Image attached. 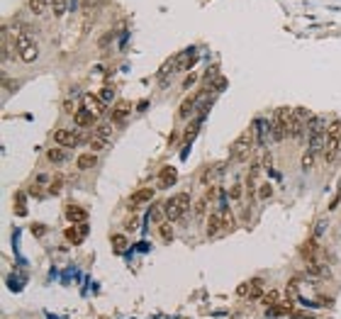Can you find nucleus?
<instances>
[{"label":"nucleus","mask_w":341,"mask_h":319,"mask_svg":"<svg viewBox=\"0 0 341 319\" xmlns=\"http://www.w3.org/2000/svg\"><path fill=\"white\" fill-rule=\"evenodd\" d=\"M85 234H88V224H73V227H68L64 232V236H66L68 244H81Z\"/></svg>","instance_id":"obj_16"},{"label":"nucleus","mask_w":341,"mask_h":319,"mask_svg":"<svg viewBox=\"0 0 341 319\" xmlns=\"http://www.w3.org/2000/svg\"><path fill=\"white\" fill-rule=\"evenodd\" d=\"M88 144H90V151H93V153H98V151L105 149V139H102V136H90Z\"/></svg>","instance_id":"obj_28"},{"label":"nucleus","mask_w":341,"mask_h":319,"mask_svg":"<svg viewBox=\"0 0 341 319\" xmlns=\"http://www.w3.org/2000/svg\"><path fill=\"white\" fill-rule=\"evenodd\" d=\"M47 158H49L51 164H64L66 161V149L64 146H51L47 151Z\"/></svg>","instance_id":"obj_22"},{"label":"nucleus","mask_w":341,"mask_h":319,"mask_svg":"<svg viewBox=\"0 0 341 319\" xmlns=\"http://www.w3.org/2000/svg\"><path fill=\"white\" fill-rule=\"evenodd\" d=\"M112 244H115V249H117V251H122V249L127 246V239H124L122 234H115V236H112Z\"/></svg>","instance_id":"obj_32"},{"label":"nucleus","mask_w":341,"mask_h":319,"mask_svg":"<svg viewBox=\"0 0 341 319\" xmlns=\"http://www.w3.org/2000/svg\"><path fill=\"white\" fill-rule=\"evenodd\" d=\"M203 93H205V88H200L198 93H193L190 98H186V100H183V105H181V110H178V117H181V119H188V117L195 112V105L200 102Z\"/></svg>","instance_id":"obj_12"},{"label":"nucleus","mask_w":341,"mask_h":319,"mask_svg":"<svg viewBox=\"0 0 341 319\" xmlns=\"http://www.w3.org/2000/svg\"><path fill=\"white\" fill-rule=\"evenodd\" d=\"M195 83V73H190V76H186V81H183V90H188L190 85Z\"/></svg>","instance_id":"obj_35"},{"label":"nucleus","mask_w":341,"mask_h":319,"mask_svg":"<svg viewBox=\"0 0 341 319\" xmlns=\"http://www.w3.org/2000/svg\"><path fill=\"white\" fill-rule=\"evenodd\" d=\"M95 5H98V0H81V8H83L85 13H90Z\"/></svg>","instance_id":"obj_33"},{"label":"nucleus","mask_w":341,"mask_h":319,"mask_svg":"<svg viewBox=\"0 0 341 319\" xmlns=\"http://www.w3.org/2000/svg\"><path fill=\"white\" fill-rule=\"evenodd\" d=\"M64 112H66V115H76L78 110H73V102H71V100H66V102H64Z\"/></svg>","instance_id":"obj_36"},{"label":"nucleus","mask_w":341,"mask_h":319,"mask_svg":"<svg viewBox=\"0 0 341 319\" xmlns=\"http://www.w3.org/2000/svg\"><path fill=\"white\" fill-rule=\"evenodd\" d=\"M205 210H207V198H200V200L195 202V217H203Z\"/></svg>","instance_id":"obj_31"},{"label":"nucleus","mask_w":341,"mask_h":319,"mask_svg":"<svg viewBox=\"0 0 341 319\" xmlns=\"http://www.w3.org/2000/svg\"><path fill=\"white\" fill-rule=\"evenodd\" d=\"M314 158H317V156H314L312 151H305V153H302V161H300V164H302L305 171H309V168L314 166Z\"/></svg>","instance_id":"obj_27"},{"label":"nucleus","mask_w":341,"mask_h":319,"mask_svg":"<svg viewBox=\"0 0 341 319\" xmlns=\"http://www.w3.org/2000/svg\"><path fill=\"white\" fill-rule=\"evenodd\" d=\"M339 151H341V122L334 119V122L329 124V129H326V144H324L322 158H324L326 164H331Z\"/></svg>","instance_id":"obj_4"},{"label":"nucleus","mask_w":341,"mask_h":319,"mask_svg":"<svg viewBox=\"0 0 341 319\" xmlns=\"http://www.w3.org/2000/svg\"><path fill=\"white\" fill-rule=\"evenodd\" d=\"M290 119H292V107H278L275 119H273V124H271V132H273V139H275V141H283V139L288 136Z\"/></svg>","instance_id":"obj_6"},{"label":"nucleus","mask_w":341,"mask_h":319,"mask_svg":"<svg viewBox=\"0 0 341 319\" xmlns=\"http://www.w3.org/2000/svg\"><path fill=\"white\" fill-rule=\"evenodd\" d=\"M271 195H273V185H271L268 181H263V183L258 185V195H256V198H258V200H268Z\"/></svg>","instance_id":"obj_25"},{"label":"nucleus","mask_w":341,"mask_h":319,"mask_svg":"<svg viewBox=\"0 0 341 319\" xmlns=\"http://www.w3.org/2000/svg\"><path fill=\"white\" fill-rule=\"evenodd\" d=\"M132 112V105L127 102V100H119L115 107H112V112H110V117H112V122L115 124H124V119H127V115Z\"/></svg>","instance_id":"obj_14"},{"label":"nucleus","mask_w":341,"mask_h":319,"mask_svg":"<svg viewBox=\"0 0 341 319\" xmlns=\"http://www.w3.org/2000/svg\"><path fill=\"white\" fill-rule=\"evenodd\" d=\"M256 144V132L254 127H246L229 146V158H234V161H244V158H249V151L254 149Z\"/></svg>","instance_id":"obj_2"},{"label":"nucleus","mask_w":341,"mask_h":319,"mask_svg":"<svg viewBox=\"0 0 341 319\" xmlns=\"http://www.w3.org/2000/svg\"><path fill=\"white\" fill-rule=\"evenodd\" d=\"M326 144V127H324V117H312L307 124V151H312L314 156L324 151Z\"/></svg>","instance_id":"obj_1"},{"label":"nucleus","mask_w":341,"mask_h":319,"mask_svg":"<svg viewBox=\"0 0 341 319\" xmlns=\"http://www.w3.org/2000/svg\"><path fill=\"white\" fill-rule=\"evenodd\" d=\"M261 164H251V168H249V173H246V183H244V188H246V200L249 202H254L256 200V195H258V176H261Z\"/></svg>","instance_id":"obj_8"},{"label":"nucleus","mask_w":341,"mask_h":319,"mask_svg":"<svg viewBox=\"0 0 341 319\" xmlns=\"http://www.w3.org/2000/svg\"><path fill=\"white\" fill-rule=\"evenodd\" d=\"M95 119H98V115H93L88 107H81V110L73 115L76 127H98V124H95Z\"/></svg>","instance_id":"obj_15"},{"label":"nucleus","mask_w":341,"mask_h":319,"mask_svg":"<svg viewBox=\"0 0 341 319\" xmlns=\"http://www.w3.org/2000/svg\"><path fill=\"white\" fill-rule=\"evenodd\" d=\"M136 227H139V224H136V217H132V219H127V222H124V229H127V232H134Z\"/></svg>","instance_id":"obj_34"},{"label":"nucleus","mask_w":341,"mask_h":319,"mask_svg":"<svg viewBox=\"0 0 341 319\" xmlns=\"http://www.w3.org/2000/svg\"><path fill=\"white\" fill-rule=\"evenodd\" d=\"M51 10V0H30V13L32 15H44Z\"/></svg>","instance_id":"obj_21"},{"label":"nucleus","mask_w":341,"mask_h":319,"mask_svg":"<svg viewBox=\"0 0 341 319\" xmlns=\"http://www.w3.org/2000/svg\"><path fill=\"white\" fill-rule=\"evenodd\" d=\"M66 10H68V0H51V15H54L56 20L64 17Z\"/></svg>","instance_id":"obj_23"},{"label":"nucleus","mask_w":341,"mask_h":319,"mask_svg":"<svg viewBox=\"0 0 341 319\" xmlns=\"http://www.w3.org/2000/svg\"><path fill=\"white\" fill-rule=\"evenodd\" d=\"M153 200V190L151 188H139L136 193H132V198H129V210H139L141 205H149Z\"/></svg>","instance_id":"obj_10"},{"label":"nucleus","mask_w":341,"mask_h":319,"mask_svg":"<svg viewBox=\"0 0 341 319\" xmlns=\"http://www.w3.org/2000/svg\"><path fill=\"white\" fill-rule=\"evenodd\" d=\"M244 190H246V188H244V183H234V185L229 188V200H234V202H237V200H241V193H244Z\"/></svg>","instance_id":"obj_26"},{"label":"nucleus","mask_w":341,"mask_h":319,"mask_svg":"<svg viewBox=\"0 0 341 319\" xmlns=\"http://www.w3.org/2000/svg\"><path fill=\"white\" fill-rule=\"evenodd\" d=\"M54 144L56 146H76V144H81V134L78 132H73V129H56L54 132Z\"/></svg>","instance_id":"obj_9"},{"label":"nucleus","mask_w":341,"mask_h":319,"mask_svg":"<svg viewBox=\"0 0 341 319\" xmlns=\"http://www.w3.org/2000/svg\"><path fill=\"white\" fill-rule=\"evenodd\" d=\"M95 164H98V156H95L93 151H85V153H81V156L76 158V166H78V171H90Z\"/></svg>","instance_id":"obj_19"},{"label":"nucleus","mask_w":341,"mask_h":319,"mask_svg":"<svg viewBox=\"0 0 341 319\" xmlns=\"http://www.w3.org/2000/svg\"><path fill=\"white\" fill-rule=\"evenodd\" d=\"M158 234H161L163 241H170V239H173V227H170V222H161V224H158Z\"/></svg>","instance_id":"obj_24"},{"label":"nucleus","mask_w":341,"mask_h":319,"mask_svg":"<svg viewBox=\"0 0 341 319\" xmlns=\"http://www.w3.org/2000/svg\"><path fill=\"white\" fill-rule=\"evenodd\" d=\"M166 217V210H163V202H153L151 210H149V222L151 224H161Z\"/></svg>","instance_id":"obj_20"},{"label":"nucleus","mask_w":341,"mask_h":319,"mask_svg":"<svg viewBox=\"0 0 341 319\" xmlns=\"http://www.w3.org/2000/svg\"><path fill=\"white\" fill-rule=\"evenodd\" d=\"M83 107H88L93 115H105L107 112V107H105V100L102 98H98V95H93V93H85L83 95Z\"/></svg>","instance_id":"obj_13"},{"label":"nucleus","mask_w":341,"mask_h":319,"mask_svg":"<svg viewBox=\"0 0 341 319\" xmlns=\"http://www.w3.org/2000/svg\"><path fill=\"white\" fill-rule=\"evenodd\" d=\"M307 124H309V115H307V110H305V107L292 110V119H290L288 136H290V139H300L302 132H307Z\"/></svg>","instance_id":"obj_7"},{"label":"nucleus","mask_w":341,"mask_h":319,"mask_svg":"<svg viewBox=\"0 0 341 319\" xmlns=\"http://www.w3.org/2000/svg\"><path fill=\"white\" fill-rule=\"evenodd\" d=\"M176 181H178V171L173 166H163L161 168V173H158V185L161 188H170Z\"/></svg>","instance_id":"obj_17"},{"label":"nucleus","mask_w":341,"mask_h":319,"mask_svg":"<svg viewBox=\"0 0 341 319\" xmlns=\"http://www.w3.org/2000/svg\"><path fill=\"white\" fill-rule=\"evenodd\" d=\"M61 188H64V178H61V176H56V178L51 181V185H49V193L59 195V193H61Z\"/></svg>","instance_id":"obj_30"},{"label":"nucleus","mask_w":341,"mask_h":319,"mask_svg":"<svg viewBox=\"0 0 341 319\" xmlns=\"http://www.w3.org/2000/svg\"><path fill=\"white\" fill-rule=\"evenodd\" d=\"M15 51H17V56H20L25 64H32V61H37V56H39V44L32 39L30 32H20L17 39H15Z\"/></svg>","instance_id":"obj_5"},{"label":"nucleus","mask_w":341,"mask_h":319,"mask_svg":"<svg viewBox=\"0 0 341 319\" xmlns=\"http://www.w3.org/2000/svg\"><path fill=\"white\" fill-rule=\"evenodd\" d=\"M66 219L71 224H85L88 222V210L81 207V205H76V202H68L66 205Z\"/></svg>","instance_id":"obj_11"},{"label":"nucleus","mask_w":341,"mask_h":319,"mask_svg":"<svg viewBox=\"0 0 341 319\" xmlns=\"http://www.w3.org/2000/svg\"><path fill=\"white\" fill-rule=\"evenodd\" d=\"M220 229H224V222H222V215L215 210V212H210V217H207L205 232H207V236H215V234H220Z\"/></svg>","instance_id":"obj_18"},{"label":"nucleus","mask_w":341,"mask_h":319,"mask_svg":"<svg viewBox=\"0 0 341 319\" xmlns=\"http://www.w3.org/2000/svg\"><path fill=\"white\" fill-rule=\"evenodd\" d=\"M100 98H102L105 102H110V100L115 98V85H110V83H107V85H102V90H100Z\"/></svg>","instance_id":"obj_29"},{"label":"nucleus","mask_w":341,"mask_h":319,"mask_svg":"<svg viewBox=\"0 0 341 319\" xmlns=\"http://www.w3.org/2000/svg\"><path fill=\"white\" fill-rule=\"evenodd\" d=\"M163 210H166V222H178V219L190 210V195H188V193H176V195H170V198L163 202Z\"/></svg>","instance_id":"obj_3"}]
</instances>
